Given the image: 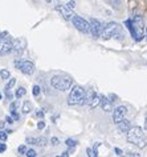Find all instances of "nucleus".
<instances>
[{
  "instance_id": "f257e3e1",
  "label": "nucleus",
  "mask_w": 147,
  "mask_h": 157,
  "mask_svg": "<svg viewBox=\"0 0 147 157\" xmlns=\"http://www.w3.org/2000/svg\"><path fill=\"white\" fill-rule=\"evenodd\" d=\"M126 27L130 30L131 37L135 41H142L145 37V32H146V27L143 23V19L141 16H134L133 19H129L126 21Z\"/></svg>"
},
{
  "instance_id": "f03ea898",
  "label": "nucleus",
  "mask_w": 147,
  "mask_h": 157,
  "mask_svg": "<svg viewBox=\"0 0 147 157\" xmlns=\"http://www.w3.org/2000/svg\"><path fill=\"white\" fill-rule=\"evenodd\" d=\"M127 141L138 148H145L147 140H146V135L143 132V129L141 127H131L130 131L127 132Z\"/></svg>"
},
{
  "instance_id": "7ed1b4c3",
  "label": "nucleus",
  "mask_w": 147,
  "mask_h": 157,
  "mask_svg": "<svg viewBox=\"0 0 147 157\" xmlns=\"http://www.w3.org/2000/svg\"><path fill=\"white\" fill-rule=\"evenodd\" d=\"M86 95V90L81 86H74L70 90V94H69L68 98V104L69 106H76V104H82L84 102V98Z\"/></svg>"
},
{
  "instance_id": "20e7f679",
  "label": "nucleus",
  "mask_w": 147,
  "mask_h": 157,
  "mask_svg": "<svg viewBox=\"0 0 147 157\" xmlns=\"http://www.w3.org/2000/svg\"><path fill=\"white\" fill-rule=\"evenodd\" d=\"M50 85L53 89L58 91H66L72 86V79L70 77H66V75H54L50 79Z\"/></svg>"
},
{
  "instance_id": "39448f33",
  "label": "nucleus",
  "mask_w": 147,
  "mask_h": 157,
  "mask_svg": "<svg viewBox=\"0 0 147 157\" xmlns=\"http://www.w3.org/2000/svg\"><path fill=\"white\" fill-rule=\"evenodd\" d=\"M121 33V28L119 25L111 21V23H107L106 25H103V29H102V37L105 40H109L111 37H115Z\"/></svg>"
},
{
  "instance_id": "423d86ee",
  "label": "nucleus",
  "mask_w": 147,
  "mask_h": 157,
  "mask_svg": "<svg viewBox=\"0 0 147 157\" xmlns=\"http://www.w3.org/2000/svg\"><path fill=\"white\" fill-rule=\"evenodd\" d=\"M72 23L76 27V29H78L82 33H90V23H88L85 19H82L81 16L74 15L72 17Z\"/></svg>"
},
{
  "instance_id": "0eeeda50",
  "label": "nucleus",
  "mask_w": 147,
  "mask_h": 157,
  "mask_svg": "<svg viewBox=\"0 0 147 157\" xmlns=\"http://www.w3.org/2000/svg\"><path fill=\"white\" fill-rule=\"evenodd\" d=\"M15 66L23 74H27V75H31L34 71V65L31 61H15Z\"/></svg>"
},
{
  "instance_id": "6e6552de",
  "label": "nucleus",
  "mask_w": 147,
  "mask_h": 157,
  "mask_svg": "<svg viewBox=\"0 0 147 157\" xmlns=\"http://www.w3.org/2000/svg\"><path fill=\"white\" fill-rule=\"evenodd\" d=\"M90 33L93 34L94 38H98L99 36H102V29L103 25L101 21H98L97 19H90Z\"/></svg>"
},
{
  "instance_id": "1a4fd4ad",
  "label": "nucleus",
  "mask_w": 147,
  "mask_h": 157,
  "mask_svg": "<svg viewBox=\"0 0 147 157\" xmlns=\"http://www.w3.org/2000/svg\"><path fill=\"white\" fill-rule=\"evenodd\" d=\"M12 41L10 37H2L0 38V57L2 56H7L12 52Z\"/></svg>"
},
{
  "instance_id": "9d476101",
  "label": "nucleus",
  "mask_w": 147,
  "mask_h": 157,
  "mask_svg": "<svg viewBox=\"0 0 147 157\" xmlns=\"http://www.w3.org/2000/svg\"><path fill=\"white\" fill-rule=\"evenodd\" d=\"M25 50V40L24 38H16L12 41V52L16 56H21Z\"/></svg>"
},
{
  "instance_id": "9b49d317",
  "label": "nucleus",
  "mask_w": 147,
  "mask_h": 157,
  "mask_svg": "<svg viewBox=\"0 0 147 157\" xmlns=\"http://www.w3.org/2000/svg\"><path fill=\"white\" fill-rule=\"evenodd\" d=\"M126 112H127V108L125 107V106L117 107L115 110H114V112H113V120H114V123L118 124L121 120H123L125 119V115H126Z\"/></svg>"
},
{
  "instance_id": "f8f14e48",
  "label": "nucleus",
  "mask_w": 147,
  "mask_h": 157,
  "mask_svg": "<svg viewBox=\"0 0 147 157\" xmlns=\"http://www.w3.org/2000/svg\"><path fill=\"white\" fill-rule=\"evenodd\" d=\"M56 10H57L60 13H61V16L65 20H72V17L74 16V15H73V10L68 6V4H66V6H62V4H60V6L56 7Z\"/></svg>"
},
{
  "instance_id": "ddd939ff",
  "label": "nucleus",
  "mask_w": 147,
  "mask_h": 157,
  "mask_svg": "<svg viewBox=\"0 0 147 157\" xmlns=\"http://www.w3.org/2000/svg\"><path fill=\"white\" fill-rule=\"evenodd\" d=\"M27 143L33 144V145H38V147H45L48 144V140H46V137H28Z\"/></svg>"
},
{
  "instance_id": "4468645a",
  "label": "nucleus",
  "mask_w": 147,
  "mask_h": 157,
  "mask_svg": "<svg viewBox=\"0 0 147 157\" xmlns=\"http://www.w3.org/2000/svg\"><path fill=\"white\" fill-rule=\"evenodd\" d=\"M99 98H101V100H99V106L102 107L103 111H110L111 108V100L109 98H106L105 95H99Z\"/></svg>"
},
{
  "instance_id": "2eb2a0df",
  "label": "nucleus",
  "mask_w": 147,
  "mask_h": 157,
  "mask_svg": "<svg viewBox=\"0 0 147 157\" xmlns=\"http://www.w3.org/2000/svg\"><path fill=\"white\" fill-rule=\"evenodd\" d=\"M118 129L121 131V132H129L130 131V128H131V124H130V120H127V119H123V120H121L118 124Z\"/></svg>"
},
{
  "instance_id": "dca6fc26",
  "label": "nucleus",
  "mask_w": 147,
  "mask_h": 157,
  "mask_svg": "<svg viewBox=\"0 0 147 157\" xmlns=\"http://www.w3.org/2000/svg\"><path fill=\"white\" fill-rule=\"evenodd\" d=\"M25 93H27V91H25V89H24V87H19V89L16 90L15 95H16V98H17V99H20V98H23V97H24V95H25Z\"/></svg>"
},
{
  "instance_id": "f3484780",
  "label": "nucleus",
  "mask_w": 147,
  "mask_h": 157,
  "mask_svg": "<svg viewBox=\"0 0 147 157\" xmlns=\"http://www.w3.org/2000/svg\"><path fill=\"white\" fill-rule=\"evenodd\" d=\"M31 111H32L31 103H29V102H24V104H23V112H24V114H29Z\"/></svg>"
},
{
  "instance_id": "a211bd4d",
  "label": "nucleus",
  "mask_w": 147,
  "mask_h": 157,
  "mask_svg": "<svg viewBox=\"0 0 147 157\" xmlns=\"http://www.w3.org/2000/svg\"><path fill=\"white\" fill-rule=\"evenodd\" d=\"M10 75H11L10 71L6 70V69H2V70H0V77H2V79H8Z\"/></svg>"
},
{
  "instance_id": "6ab92c4d",
  "label": "nucleus",
  "mask_w": 147,
  "mask_h": 157,
  "mask_svg": "<svg viewBox=\"0 0 147 157\" xmlns=\"http://www.w3.org/2000/svg\"><path fill=\"white\" fill-rule=\"evenodd\" d=\"M66 145L68 147H70V148H74L77 144H78V141H76V140H73V139H66Z\"/></svg>"
},
{
  "instance_id": "aec40b11",
  "label": "nucleus",
  "mask_w": 147,
  "mask_h": 157,
  "mask_svg": "<svg viewBox=\"0 0 147 157\" xmlns=\"http://www.w3.org/2000/svg\"><path fill=\"white\" fill-rule=\"evenodd\" d=\"M17 152H19V155H27V147L23 144V145H20L17 148Z\"/></svg>"
},
{
  "instance_id": "412c9836",
  "label": "nucleus",
  "mask_w": 147,
  "mask_h": 157,
  "mask_svg": "<svg viewBox=\"0 0 147 157\" xmlns=\"http://www.w3.org/2000/svg\"><path fill=\"white\" fill-rule=\"evenodd\" d=\"M6 97L8 99H12L14 98V89H6Z\"/></svg>"
},
{
  "instance_id": "4be33fe9",
  "label": "nucleus",
  "mask_w": 147,
  "mask_h": 157,
  "mask_svg": "<svg viewBox=\"0 0 147 157\" xmlns=\"http://www.w3.org/2000/svg\"><path fill=\"white\" fill-rule=\"evenodd\" d=\"M7 137H8V132H7V131H0V140L6 141Z\"/></svg>"
},
{
  "instance_id": "5701e85b",
  "label": "nucleus",
  "mask_w": 147,
  "mask_h": 157,
  "mask_svg": "<svg viewBox=\"0 0 147 157\" xmlns=\"http://www.w3.org/2000/svg\"><path fill=\"white\" fill-rule=\"evenodd\" d=\"M17 107H19V102H17V100H15L14 103H11L10 111H17Z\"/></svg>"
},
{
  "instance_id": "b1692460",
  "label": "nucleus",
  "mask_w": 147,
  "mask_h": 157,
  "mask_svg": "<svg viewBox=\"0 0 147 157\" xmlns=\"http://www.w3.org/2000/svg\"><path fill=\"white\" fill-rule=\"evenodd\" d=\"M15 85H16V79L14 78V79H10V82H8L7 86H6V89H14Z\"/></svg>"
},
{
  "instance_id": "393cba45",
  "label": "nucleus",
  "mask_w": 147,
  "mask_h": 157,
  "mask_svg": "<svg viewBox=\"0 0 147 157\" xmlns=\"http://www.w3.org/2000/svg\"><path fill=\"white\" fill-rule=\"evenodd\" d=\"M32 94H33V97H38V94H40V87H38V86H33Z\"/></svg>"
},
{
  "instance_id": "a878e982",
  "label": "nucleus",
  "mask_w": 147,
  "mask_h": 157,
  "mask_svg": "<svg viewBox=\"0 0 147 157\" xmlns=\"http://www.w3.org/2000/svg\"><path fill=\"white\" fill-rule=\"evenodd\" d=\"M27 156L28 157H36L37 153H36V151L34 149H29V151H27Z\"/></svg>"
},
{
  "instance_id": "bb28decb",
  "label": "nucleus",
  "mask_w": 147,
  "mask_h": 157,
  "mask_svg": "<svg viewBox=\"0 0 147 157\" xmlns=\"http://www.w3.org/2000/svg\"><path fill=\"white\" fill-rule=\"evenodd\" d=\"M86 153H88V156L96 157V153H94V151H93V149H90V148H88V149H86Z\"/></svg>"
},
{
  "instance_id": "cd10ccee",
  "label": "nucleus",
  "mask_w": 147,
  "mask_h": 157,
  "mask_svg": "<svg viewBox=\"0 0 147 157\" xmlns=\"http://www.w3.org/2000/svg\"><path fill=\"white\" fill-rule=\"evenodd\" d=\"M7 149V145L4 143H0V153H3V152H6Z\"/></svg>"
},
{
  "instance_id": "c85d7f7f",
  "label": "nucleus",
  "mask_w": 147,
  "mask_h": 157,
  "mask_svg": "<svg viewBox=\"0 0 147 157\" xmlns=\"http://www.w3.org/2000/svg\"><path fill=\"white\" fill-rule=\"evenodd\" d=\"M11 115L14 117V120H19V114H17L16 111H11Z\"/></svg>"
},
{
  "instance_id": "c756f323",
  "label": "nucleus",
  "mask_w": 147,
  "mask_h": 157,
  "mask_svg": "<svg viewBox=\"0 0 147 157\" xmlns=\"http://www.w3.org/2000/svg\"><path fill=\"white\" fill-rule=\"evenodd\" d=\"M50 143H52V145H58V139L57 137H53L50 140Z\"/></svg>"
},
{
  "instance_id": "7c9ffc66",
  "label": "nucleus",
  "mask_w": 147,
  "mask_h": 157,
  "mask_svg": "<svg viewBox=\"0 0 147 157\" xmlns=\"http://www.w3.org/2000/svg\"><path fill=\"white\" fill-rule=\"evenodd\" d=\"M114 152H115V155H117V156H122V155H123V152L121 151L119 148H115V149H114Z\"/></svg>"
},
{
  "instance_id": "2f4dec72",
  "label": "nucleus",
  "mask_w": 147,
  "mask_h": 157,
  "mask_svg": "<svg viewBox=\"0 0 147 157\" xmlns=\"http://www.w3.org/2000/svg\"><path fill=\"white\" fill-rule=\"evenodd\" d=\"M44 127H45V123H44V121H38V124H37V128H38V129H42Z\"/></svg>"
},
{
  "instance_id": "473e14b6",
  "label": "nucleus",
  "mask_w": 147,
  "mask_h": 157,
  "mask_svg": "<svg viewBox=\"0 0 147 157\" xmlns=\"http://www.w3.org/2000/svg\"><path fill=\"white\" fill-rule=\"evenodd\" d=\"M6 121H7V123H10V124H12V123H14V117L7 116V117H6Z\"/></svg>"
},
{
  "instance_id": "72a5a7b5",
  "label": "nucleus",
  "mask_w": 147,
  "mask_h": 157,
  "mask_svg": "<svg viewBox=\"0 0 147 157\" xmlns=\"http://www.w3.org/2000/svg\"><path fill=\"white\" fill-rule=\"evenodd\" d=\"M68 6H69V7H70L72 10H73V8L76 7V3H74V2H73V0H72V2H69V3H68Z\"/></svg>"
},
{
  "instance_id": "f704fd0d",
  "label": "nucleus",
  "mask_w": 147,
  "mask_h": 157,
  "mask_svg": "<svg viewBox=\"0 0 147 157\" xmlns=\"http://www.w3.org/2000/svg\"><path fill=\"white\" fill-rule=\"evenodd\" d=\"M36 115H37L38 117H41L42 115H44V112H42V111H38V112H37V114H36Z\"/></svg>"
},
{
  "instance_id": "c9c22d12",
  "label": "nucleus",
  "mask_w": 147,
  "mask_h": 157,
  "mask_svg": "<svg viewBox=\"0 0 147 157\" xmlns=\"http://www.w3.org/2000/svg\"><path fill=\"white\" fill-rule=\"evenodd\" d=\"M61 156H62V157H65V156H69V152H66V151H65V152H62V153H61Z\"/></svg>"
},
{
  "instance_id": "e433bc0d",
  "label": "nucleus",
  "mask_w": 147,
  "mask_h": 157,
  "mask_svg": "<svg viewBox=\"0 0 147 157\" xmlns=\"http://www.w3.org/2000/svg\"><path fill=\"white\" fill-rule=\"evenodd\" d=\"M145 129L147 131V115H146V119H145Z\"/></svg>"
},
{
  "instance_id": "4c0bfd02",
  "label": "nucleus",
  "mask_w": 147,
  "mask_h": 157,
  "mask_svg": "<svg viewBox=\"0 0 147 157\" xmlns=\"http://www.w3.org/2000/svg\"><path fill=\"white\" fill-rule=\"evenodd\" d=\"M129 156H139L138 153H134V152H131V153H129Z\"/></svg>"
},
{
  "instance_id": "58836bf2",
  "label": "nucleus",
  "mask_w": 147,
  "mask_h": 157,
  "mask_svg": "<svg viewBox=\"0 0 147 157\" xmlns=\"http://www.w3.org/2000/svg\"><path fill=\"white\" fill-rule=\"evenodd\" d=\"M45 2H46V3H50V2H52V0H45Z\"/></svg>"
},
{
  "instance_id": "ea45409f",
  "label": "nucleus",
  "mask_w": 147,
  "mask_h": 157,
  "mask_svg": "<svg viewBox=\"0 0 147 157\" xmlns=\"http://www.w3.org/2000/svg\"><path fill=\"white\" fill-rule=\"evenodd\" d=\"M0 38H2V32H0Z\"/></svg>"
},
{
  "instance_id": "a19ab883",
  "label": "nucleus",
  "mask_w": 147,
  "mask_h": 157,
  "mask_svg": "<svg viewBox=\"0 0 147 157\" xmlns=\"http://www.w3.org/2000/svg\"><path fill=\"white\" fill-rule=\"evenodd\" d=\"M0 99H2V94H0Z\"/></svg>"
}]
</instances>
